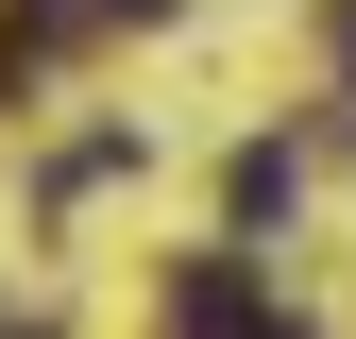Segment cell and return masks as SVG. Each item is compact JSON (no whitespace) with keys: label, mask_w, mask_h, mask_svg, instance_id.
<instances>
[{"label":"cell","mask_w":356,"mask_h":339,"mask_svg":"<svg viewBox=\"0 0 356 339\" xmlns=\"http://www.w3.org/2000/svg\"><path fill=\"white\" fill-rule=\"evenodd\" d=\"M220 204H238V238H272V221H289V153H238V170H220Z\"/></svg>","instance_id":"cell-2"},{"label":"cell","mask_w":356,"mask_h":339,"mask_svg":"<svg viewBox=\"0 0 356 339\" xmlns=\"http://www.w3.org/2000/svg\"><path fill=\"white\" fill-rule=\"evenodd\" d=\"M170 339H305V322H289V306H254L238 272H187V288H170Z\"/></svg>","instance_id":"cell-1"}]
</instances>
